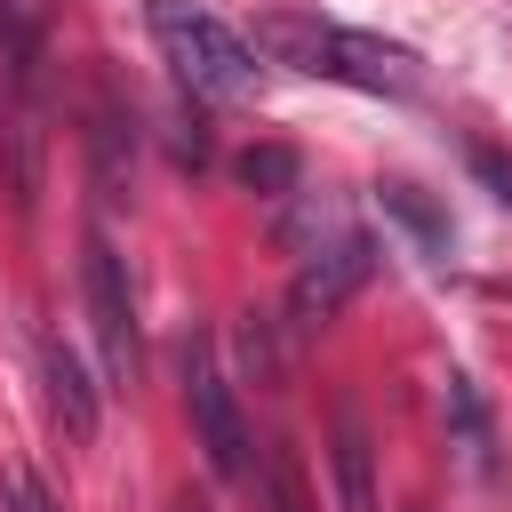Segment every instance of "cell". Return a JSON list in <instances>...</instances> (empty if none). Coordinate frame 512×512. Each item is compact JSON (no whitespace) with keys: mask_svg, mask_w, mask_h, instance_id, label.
<instances>
[{"mask_svg":"<svg viewBox=\"0 0 512 512\" xmlns=\"http://www.w3.org/2000/svg\"><path fill=\"white\" fill-rule=\"evenodd\" d=\"M8 496H16V512H56V504H48V488H40V480H24V472L8 480Z\"/></svg>","mask_w":512,"mask_h":512,"instance_id":"7c38bea8","label":"cell"},{"mask_svg":"<svg viewBox=\"0 0 512 512\" xmlns=\"http://www.w3.org/2000/svg\"><path fill=\"white\" fill-rule=\"evenodd\" d=\"M240 184L264 192V200H288V192L304 184V160H296L288 144H248V152H240Z\"/></svg>","mask_w":512,"mask_h":512,"instance_id":"ba28073f","label":"cell"},{"mask_svg":"<svg viewBox=\"0 0 512 512\" xmlns=\"http://www.w3.org/2000/svg\"><path fill=\"white\" fill-rule=\"evenodd\" d=\"M472 176H480V184H488V192L512 208V152H496V144H472Z\"/></svg>","mask_w":512,"mask_h":512,"instance_id":"8fae6325","label":"cell"},{"mask_svg":"<svg viewBox=\"0 0 512 512\" xmlns=\"http://www.w3.org/2000/svg\"><path fill=\"white\" fill-rule=\"evenodd\" d=\"M264 504H272V512H320V504H312V480H304V464H296V448H272V464H264Z\"/></svg>","mask_w":512,"mask_h":512,"instance_id":"30bf717a","label":"cell"},{"mask_svg":"<svg viewBox=\"0 0 512 512\" xmlns=\"http://www.w3.org/2000/svg\"><path fill=\"white\" fill-rule=\"evenodd\" d=\"M152 40L168 56V72L208 96V104H248L264 88V64H256V40H240L224 16H208L200 0H152Z\"/></svg>","mask_w":512,"mask_h":512,"instance_id":"7a4b0ae2","label":"cell"},{"mask_svg":"<svg viewBox=\"0 0 512 512\" xmlns=\"http://www.w3.org/2000/svg\"><path fill=\"white\" fill-rule=\"evenodd\" d=\"M248 40H256L264 64H288V72H312V80H344V88H368V96H416V80H424L416 48H400L384 32H352V24L312 16V8H264Z\"/></svg>","mask_w":512,"mask_h":512,"instance_id":"6da1fadb","label":"cell"},{"mask_svg":"<svg viewBox=\"0 0 512 512\" xmlns=\"http://www.w3.org/2000/svg\"><path fill=\"white\" fill-rule=\"evenodd\" d=\"M184 392H192V424H200V448H208L216 480H248V424H240L232 376L216 368L208 336H192V352H184Z\"/></svg>","mask_w":512,"mask_h":512,"instance_id":"277c9868","label":"cell"},{"mask_svg":"<svg viewBox=\"0 0 512 512\" xmlns=\"http://www.w3.org/2000/svg\"><path fill=\"white\" fill-rule=\"evenodd\" d=\"M336 512H376V448L360 408H336Z\"/></svg>","mask_w":512,"mask_h":512,"instance_id":"52a82bcc","label":"cell"},{"mask_svg":"<svg viewBox=\"0 0 512 512\" xmlns=\"http://www.w3.org/2000/svg\"><path fill=\"white\" fill-rule=\"evenodd\" d=\"M376 272V240L352 224L344 240H328V248H312L304 264H296V288H288V312L304 320V328H320L328 312H344V296L360 288Z\"/></svg>","mask_w":512,"mask_h":512,"instance_id":"5b68a950","label":"cell"},{"mask_svg":"<svg viewBox=\"0 0 512 512\" xmlns=\"http://www.w3.org/2000/svg\"><path fill=\"white\" fill-rule=\"evenodd\" d=\"M408 512H424V504H408Z\"/></svg>","mask_w":512,"mask_h":512,"instance_id":"4fadbf2b","label":"cell"},{"mask_svg":"<svg viewBox=\"0 0 512 512\" xmlns=\"http://www.w3.org/2000/svg\"><path fill=\"white\" fill-rule=\"evenodd\" d=\"M384 216H400V224H408V232H416L432 256H448V216H440V208H432L416 184H384Z\"/></svg>","mask_w":512,"mask_h":512,"instance_id":"9c48e42d","label":"cell"},{"mask_svg":"<svg viewBox=\"0 0 512 512\" xmlns=\"http://www.w3.org/2000/svg\"><path fill=\"white\" fill-rule=\"evenodd\" d=\"M80 288H88V328H96V352H104V376L112 384H136V304H128V264L104 232H88L80 248Z\"/></svg>","mask_w":512,"mask_h":512,"instance_id":"3957f363","label":"cell"},{"mask_svg":"<svg viewBox=\"0 0 512 512\" xmlns=\"http://www.w3.org/2000/svg\"><path fill=\"white\" fill-rule=\"evenodd\" d=\"M40 384H48V416L64 424V440H96V384L80 376L72 344H40Z\"/></svg>","mask_w":512,"mask_h":512,"instance_id":"8992f818","label":"cell"}]
</instances>
